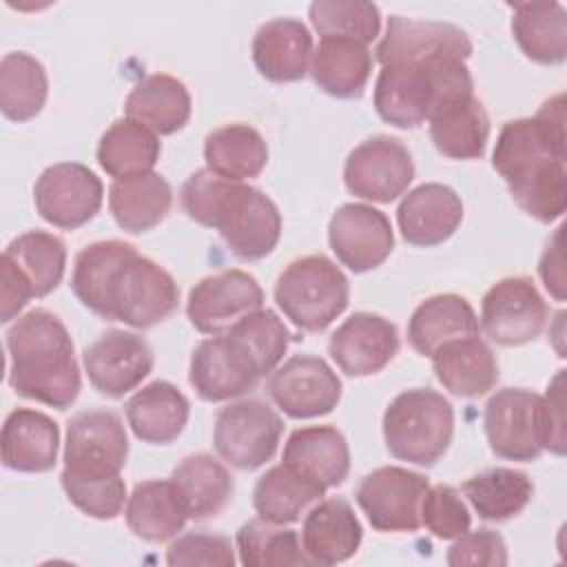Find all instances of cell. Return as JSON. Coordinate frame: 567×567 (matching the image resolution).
Listing matches in <instances>:
<instances>
[{"label": "cell", "mask_w": 567, "mask_h": 567, "mask_svg": "<svg viewBox=\"0 0 567 567\" xmlns=\"http://www.w3.org/2000/svg\"><path fill=\"white\" fill-rule=\"evenodd\" d=\"M281 432L284 421L266 401L241 399L217 412L213 445L221 461L250 472L275 456Z\"/></svg>", "instance_id": "9c48e42d"}, {"label": "cell", "mask_w": 567, "mask_h": 567, "mask_svg": "<svg viewBox=\"0 0 567 567\" xmlns=\"http://www.w3.org/2000/svg\"><path fill=\"white\" fill-rule=\"evenodd\" d=\"M2 463L13 472H49L58 461L60 427L40 410L16 408L7 414L2 434Z\"/></svg>", "instance_id": "484cf974"}, {"label": "cell", "mask_w": 567, "mask_h": 567, "mask_svg": "<svg viewBox=\"0 0 567 567\" xmlns=\"http://www.w3.org/2000/svg\"><path fill=\"white\" fill-rule=\"evenodd\" d=\"M133 434L151 445L173 443L186 427L190 403L173 383L153 381L137 390L124 405Z\"/></svg>", "instance_id": "f546056e"}, {"label": "cell", "mask_w": 567, "mask_h": 567, "mask_svg": "<svg viewBox=\"0 0 567 567\" xmlns=\"http://www.w3.org/2000/svg\"><path fill=\"white\" fill-rule=\"evenodd\" d=\"M492 166L505 179L514 202L529 217L551 224L565 213V157L543 142L532 117L503 124L492 153Z\"/></svg>", "instance_id": "3957f363"}, {"label": "cell", "mask_w": 567, "mask_h": 567, "mask_svg": "<svg viewBox=\"0 0 567 567\" xmlns=\"http://www.w3.org/2000/svg\"><path fill=\"white\" fill-rule=\"evenodd\" d=\"M463 221V202L445 184L430 182L403 195L396 208L401 237L421 248L447 241Z\"/></svg>", "instance_id": "7402d4cb"}, {"label": "cell", "mask_w": 567, "mask_h": 567, "mask_svg": "<svg viewBox=\"0 0 567 567\" xmlns=\"http://www.w3.org/2000/svg\"><path fill=\"white\" fill-rule=\"evenodd\" d=\"M0 321L9 323L29 303V299L35 297V292L22 270L4 255L0 264Z\"/></svg>", "instance_id": "f5cc1de1"}, {"label": "cell", "mask_w": 567, "mask_h": 567, "mask_svg": "<svg viewBox=\"0 0 567 567\" xmlns=\"http://www.w3.org/2000/svg\"><path fill=\"white\" fill-rule=\"evenodd\" d=\"M266 390L290 419H315L337 408L341 379L321 357L295 354L270 372Z\"/></svg>", "instance_id": "9a60e30c"}, {"label": "cell", "mask_w": 567, "mask_h": 567, "mask_svg": "<svg viewBox=\"0 0 567 567\" xmlns=\"http://www.w3.org/2000/svg\"><path fill=\"white\" fill-rule=\"evenodd\" d=\"M162 153L157 135L144 124L122 117L115 120L97 142V164L113 179L151 173Z\"/></svg>", "instance_id": "f35d334b"}, {"label": "cell", "mask_w": 567, "mask_h": 567, "mask_svg": "<svg viewBox=\"0 0 567 567\" xmlns=\"http://www.w3.org/2000/svg\"><path fill=\"white\" fill-rule=\"evenodd\" d=\"M414 179V162L408 146L390 135H374L354 146L343 164L346 188L361 199L390 204Z\"/></svg>", "instance_id": "30bf717a"}, {"label": "cell", "mask_w": 567, "mask_h": 567, "mask_svg": "<svg viewBox=\"0 0 567 567\" xmlns=\"http://www.w3.org/2000/svg\"><path fill=\"white\" fill-rule=\"evenodd\" d=\"M427 489L423 474L383 465L361 478L354 498L377 532H416Z\"/></svg>", "instance_id": "8fae6325"}, {"label": "cell", "mask_w": 567, "mask_h": 567, "mask_svg": "<svg viewBox=\"0 0 567 567\" xmlns=\"http://www.w3.org/2000/svg\"><path fill=\"white\" fill-rule=\"evenodd\" d=\"M308 73L323 93L339 100H354L361 97L368 86L372 55L363 42L350 38H321Z\"/></svg>", "instance_id": "4dcf8cb0"}, {"label": "cell", "mask_w": 567, "mask_h": 567, "mask_svg": "<svg viewBox=\"0 0 567 567\" xmlns=\"http://www.w3.org/2000/svg\"><path fill=\"white\" fill-rule=\"evenodd\" d=\"M250 51L257 71L266 80L284 84L306 78L315 44L308 27L301 20L275 18L255 31Z\"/></svg>", "instance_id": "603a6c76"}, {"label": "cell", "mask_w": 567, "mask_h": 567, "mask_svg": "<svg viewBox=\"0 0 567 567\" xmlns=\"http://www.w3.org/2000/svg\"><path fill=\"white\" fill-rule=\"evenodd\" d=\"M481 332L470 301L454 292L432 295L421 301L408 321V341L421 357H432L443 343Z\"/></svg>", "instance_id": "f1b7e54d"}, {"label": "cell", "mask_w": 567, "mask_h": 567, "mask_svg": "<svg viewBox=\"0 0 567 567\" xmlns=\"http://www.w3.org/2000/svg\"><path fill=\"white\" fill-rule=\"evenodd\" d=\"M532 120H534V126L540 133L543 142L554 153L567 157V153H565V95L556 93L554 97L545 100Z\"/></svg>", "instance_id": "db71d44e"}, {"label": "cell", "mask_w": 567, "mask_h": 567, "mask_svg": "<svg viewBox=\"0 0 567 567\" xmlns=\"http://www.w3.org/2000/svg\"><path fill=\"white\" fill-rule=\"evenodd\" d=\"M430 359L439 383L461 399L483 396L498 381L496 354L478 334L447 341Z\"/></svg>", "instance_id": "4316f807"}, {"label": "cell", "mask_w": 567, "mask_h": 567, "mask_svg": "<svg viewBox=\"0 0 567 567\" xmlns=\"http://www.w3.org/2000/svg\"><path fill=\"white\" fill-rule=\"evenodd\" d=\"M328 352L348 377H370L399 352V330L381 315L354 312L330 334Z\"/></svg>", "instance_id": "44dd1931"}, {"label": "cell", "mask_w": 567, "mask_h": 567, "mask_svg": "<svg viewBox=\"0 0 567 567\" xmlns=\"http://www.w3.org/2000/svg\"><path fill=\"white\" fill-rule=\"evenodd\" d=\"M427 122L432 144L441 155L450 159L483 157L489 140V115L474 93L445 102Z\"/></svg>", "instance_id": "83f0119b"}, {"label": "cell", "mask_w": 567, "mask_h": 567, "mask_svg": "<svg viewBox=\"0 0 567 567\" xmlns=\"http://www.w3.org/2000/svg\"><path fill=\"white\" fill-rule=\"evenodd\" d=\"M279 310L303 332L326 330L350 301V281L326 255L290 261L275 284Z\"/></svg>", "instance_id": "8992f818"}, {"label": "cell", "mask_w": 567, "mask_h": 567, "mask_svg": "<svg viewBox=\"0 0 567 567\" xmlns=\"http://www.w3.org/2000/svg\"><path fill=\"white\" fill-rule=\"evenodd\" d=\"M538 434L543 452L565 454V370L556 372L538 399Z\"/></svg>", "instance_id": "816d5d0a"}, {"label": "cell", "mask_w": 567, "mask_h": 567, "mask_svg": "<svg viewBox=\"0 0 567 567\" xmlns=\"http://www.w3.org/2000/svg\"><path fill=\"white\" fill-rule=\"evenodd\" d=\"M470 509L456 487L439 483L425 492L421 503V525H425L432 536L454 540L470 529Z\"/></svg>", "instance_id": "7dc6e473"}, {"label": "cell", "mask_w": 567, "mask_h": 567, "mask_svg": "<svg viewBox=\"0 0 567 567\" xmlns=\"http://www.w3.org/2000/svg\"><path fill=\"white\" fill-rule=\"evenodd\" d=\"M177 301L179 288L173 275L151 257L135 252L113 275L106 290L104 321H122L144 330L168 319Z\"/></svg>", "instance_id": "52a82bcc"}, {"label": "cell", "mask_w": 567, "mask_h": 567, "mask_svg": "<svg viewBox=\"0 0 567 567\" xmlns=\"http://www.w3.org/2000/svg\"><path fill=\"white\" fill-rule=\"evenodd\" d=\"M171 483L182 496L188 518L195 520L217 516L228 505L235 489L226 465L204 452L182 458L171 472Z\"/></svg>", "instance_id": "d590c367"}, {"label": "cell", "mask_w": 567, "mask_h": 567, "mask_svg": "<svg viewBox=\"0 0 567 567\" xmlns=\"http://www.w3.org/2000/svg\"><path fill=\"white\" fill-rule=\"evenodd\" d=\"M261 379L250 354L226 332L204 339L190 357L188 381L208 403L246 394Z\"/></svg>", "instance_id": "ffe728a7"}, {"label": "cell", "mask_w": 567, "mask_h": 567, "mask_svg": "<svg viewBox=\"0 0 567 567\" xmlns=\"http://www.w3.org/2000/svg\"><path fill=\"white\" fill-rule=\"evenodd\" d=\"M540 279L556 301L565 299V268H563V226L551 235L538 266Z\"/></svg>", "instance_id": "11a10c76"}, {"label": "cell", "mask_w": 567, "mask_h": 567, "mask_svg": "<svg viewBox=\"0 0 567 567\" xmlns=\"http://www.w3.org/2000/svg\"><path fill=\"white\" fill-rule=\"evenodd\" d=\"M91 385L111 399L135 390L153 370V350L144 337L109 330L82 352Z\"/></svg>", "instance_id": "d6986e66"}, {"label": "cell", "mask_w": 567, "mask_h": 567, "mask_svg": "<svg viewBox=\"0 0 567 567\" xmlns=\"http://www.w3.org/2000/svg\"><path fill=\"white\" fill-rule=\"evenodd\" d=\"M547 321V303L532 277L498 279L481 301V328L498 346L534 341Z\"/></svg>", "instance_id": "4fadbf2b"}, {"label": "cell", "mask_w": 567, "mask_h": 567, "mask_svg": "<svg viewBox=\"0 0 567 567\" xmlns=\"http://www.w3.org/2000/svg\"><path fill=\"white\" fill-rule=\"evenodd\" d=\"M128 458V436L113 410H86L66 423L60 476L106 481L120 476Z\"/></svg>", "instance_id": "ba28073f"}, {"label": "cell", "mask_w": 567, "mask_h": 567, "mask_svg": "<svg viewBox=\"0 0 567 567\" xmlns=\"http://www.w3.org/2000/svg\"><path fill=\"white\" fill-rule=\"evenodd\" d=\"M135 252V246L122 239L93 241L84 246L75 255L71 275V290L82 301V306L104 319L106 290L113 281V275Z\"/></svg>", "instance_id": "60d3db41"}, {"label": "cell", "mask_w": 567, "mask_h": 567, "mask_svg": "<svg viewBox=\"0 0 567 567\" xmlns=\"http://www.w3.org/2000/svg\"><path fill=\"white\" fill-rule=\"evenodd\" d=\"M512 35L518 49L538 64H563L567 58V13L560 2H514Z\"/></svg>", "instance_id": "e575fe53"}, {"label": "cell", "mask_w": 567, "mask_h": 567, "mask_svg": "<svg viewBox=\"0 0 567 567\" xmlns=\"http://www.w3.org/2000/svg\"><path fill=\"white\" fill-rule=\"evenodd\" d=\"M470 93H474V80L463 60L394 62L381 66L377 75L374 109L396 128H416L439 106Z\"/></svg>", "instance_id": "277c9868"}, {"label": "cell", "mask_w": 567, "mask_h": 567, "mask_svg": "<svg viewBox=\"0 0 567 567\" xmlns=\"http://www.w3.org/2000/svg\"><path fill=\"white\" fill-rule=\"evenodd\" d=\"M447 565H489L501 567L507 565V545L503 536L494 529H476L465 532L463 536L454 538V545L447 549Z\"/></svg>", "instance_id": "f907efd6"}, {"label": "cell", "mask_w": 567, "mask_h": 567, "mask_svg": "<svg viewBox=\"0 0 567 567\" xmlns=\"http://www.w3.org/2000/svg\"><path fill=\"white\" fill-rule=\"evenodd\" d=\"M206 168L219 177L244 182L257 177L268 164V146L250 124H226L204 140Z\"/></svg>", "instance_id": "8d00e7d4"}, {"label": "cell", "mask_w": 567, "mask_h": 567, "mask_svg": "<svg viewBox=\"0 0 567 567\" xmlns=\"http://www.w3.org/2000/svg\"><path fill=\"white\" fill-rule=\"evenodd\" d=\"M328 241L337 259L352 272L379 268L394 248V233L385 213L368 204L339 206L328 224Z\"/></svg>", "instance_id": "ac0fdd59"}, {"label": "cell", "mask_w": 567, "mask_h": 567, "mask_svg": "<svg viewBox=\"0 0 567 567\" xmlns=\"http://www.w3.org/2000/svg\"><path fill=\"white\" fill-rule=\"evenodd\" d=\"M363 529L352 505L341 496L321 498L303 518L301 545L312 565H337L352 558Z\"/></svg>", "instance_id": "cb8c5ba5"}, {"label": "cell", "mask_w": 567, "mask_h": 567, "mask_svg": "<svg viewBox=\"0 0 567 567\" xmlns=\"http://www.w3.org/2000/svg\"><path fill=\"white\" fill-rule=\"evenodd\" d=\"M308 16L321 38H350L368 44L381 29L379 7L365 0H317Z\"/></svg>", "instance_id": "f6af8a7d"}, {"label": "cell", "mask_w": 567, "mask_h": 567, "mask_svg": "<svg viewBox=\"0 0 567 567\" xmlns=\"http://www.w3.org/2000/svg\"><path fill=\"white\" fill-rule=\"evenodd\" d=\"M472 40L467 33L441 20H414L405 16H390L385 35L377 44V60L381 66L394 62L430 64L443 60H467L472 55Z\"/></svg>", "instance_id": "2e32d148"}, {"label": "cell", "mask_w": 567, "mask_h": 567, "mask_svg": "<svg viewBox=\"0 0 567 567\" xmlns=\"http://www.w3.org/2000/svg\"><path fill=\"white\" fill-rule=\"evenodd\" d=\"M179 204L193 221L215 228L241 261H259L279 244L281 213L255 186L199 168L182 184Z\"/></svg>", "instance_id": "6da1fadb"}, {"label": "cell", "mask_w": 567, "mask_h": 567, "mask_svg": "<svg viewBox=\"0 0 567 567\" xmlns=\"http://www.w3.org/2000/svg\"><path fill=\"white\" fill-rule=\"evenodd\" d=\"M124 516L128 529L146 543L171 540L188 520V512L171 478L137 483L126 498Z\"/></svg>", "instance_id": "d6a6232c"}, {"label": "cell", "mask_w": 567, "mask_h": 567, "mask_svg": "<svg viewBox=\"0 0 567 567\" xmlns=\"http://www.w3.org/2000/svg\"><path fill=\"white\" fill-rule=\"evenodd\" d=\"M326 494V487L303 478L279 463L261 474L252 489V507L259 518L275 525L297 523Z\"/></svg>", "instance_id": "74e56055"}, {"label": "cell", "mask_w": 567, "mask_h": 567, "mask_svg": "<svg viewBox=\"0 0 567 567\" xmlns=\"http://www.w3.org/2000/svg\"><path fill=\"white\" fill-rule=\"evenodd\" d=\"M9 385L16 394L66 410L75 403L82 379L73 339L62 319L44 308L29 310L7 330Z\"/></svg>", "instance_id": "7a4b0ae2"}, {"label": "cell", "mask_w": 567, "mask_h": 567, "mask_svg": "<svg viewBox=\"0 0 567 567\" xmlns=\"http://www.w3.org/2000/svg\"><path fill=\"white\" fill-rule=\"evenodd\" d=\"M173 206L171 184L159 173H144L113 179L109 188V210L115 224L133 235L155 228Z\"/></svg>", "instance_id": "836d02e7"}, {"label": "cell", "mask_w": 567, "mask_h": 567, "mask_svg": "<svg viewBox=\"0 0 567 567\" xmlns=\"http://www.w3.org/2000/svg\"><path fill=\"white\" fill-rule=\"evenodd\" d=\"M102 197L100 177L80 162L53 164L33 184L35 210L44 221L64 230L89 224L97 215Z\"/></svg>", "instance_id": "7c38bea8"}, {"label": "cell", "mask_w": 567, "mask_h": 567, "mask_svg": "<svg viewBox=\"0 0 567 567\" xmlns=\"http://www.w3.org/2000/svg\"><path fill=\"white\" fill-rule=\"evenodd\" d=\"M264 308V290L252 275L239 268L199 279L186 301V315L195 330L224 334L246 315Z\"/></svg>", "instance_id": "5bb4252c"}, {"label": "cell", "mask_w": 567, "mask_h": 567, "mask_svg": "<svg viewBox=\"0 0 567 567\" xmlns=\"http://www.w3.org/2000/svg\"><path fill=\"white\" fill-rule=\"evenodd\" d=\"M66 498L86 516L97 520L115 518L126 503V485L122 476L106 481H80L71 476H60Z\"/></svg>", "instance_id": "c3c4849f"}, {"label": "cell", "mask_w": 567, "mask_h": 567, "mask_svg": "<svg viewBox=\"0 0 567 567\" xmlns=\"http://www.w3.org/2000/svg\"><path fill=\"white\" fill-rule=\"evenodd\" d=\"M239 560L246 567L312 565L295 529L252 518L237 532Z\"/></svg>", "instance_id": "ee69618b"}, {"label": "cell", "mask_w": 567, "mask_h": 567, "mask_svg": "<svg viewBox=\"0 0 567 567\" xmlns=\"http://www.w3.org/2000/svg\"><path fill=\"white\" fill-rule=\"evenodd\" d=\"M49 95L47 71L24 51H11L0 62V109L13 122L33 120Z\"/></svg>", "instance_id": "b9f144b4"}, {"label": "cell", "mask_w": 567, "mask_h": 567, "mask_svg": "<svg viewBox=\"0 0 567 567\" xmlns=\"http://www.w3.org/2000/svg\"><path fill=\"white\" fill-rule=\"evenodd\" d=\"M281 463L326 489L339 487L350 472L348 441L334 425L297 427L284 445Z\"/></svg>", "instance_id": "d4e9b609"}, {"label": "cell", "mask_w": 567, "mask_h": 567, "mask_svg": "<svg viewBox=\"0 0 567 567\" xmlns=\"http://www.w3.org/2000/svg\"><path fill=\"white\" fill-rule=\"evenodd\" d=\"M190 93L186 84L168 73H153L140 80L126 102V117L144 124L155 135H173L190 120Z\"/></svg>", "instance_id": "1f68e13d"}, {"label": "cell", "mask_w": 567, "mask_h": 567, "mask_svg": "<svg viewBox=\"0 0 567 567\" xmlns=\"http://www.w3.org/2000/svg\"><path fill=\"white\" fill-rule=\"evenodd\" d=\"M166 563L177 565H235V549L230 538L208 532H188L171 543L166 549Z\"/></svg>", "instance_id": "681fc988"}, {"label": "cell", "mask_w": 567, "mask_h": 567, "mask_svg": "<svg viewBox=\"0 0 567 567\" xmlns=\"http://www.w3.org/2000/svg\"><path fill=\"white\" fill-rule=\"evenodd\" d=\"M226 334L250 354L261 377L270 374L279 365L292 337L286 323L270 308H259L246 315Z\"/></svg>", "instance_id": "bcb514c9"}, {"label": "cell", "mask_w": 567, "mask_h": 567, "mask_svg": "<svg viewBox=\"0 0 567 567\" xmlns=\"http://www.w3.org/2000/svg\"><path fill=\"white\" fill-rule=\"evenodd\" d=\"M540 394L525 388H501L485 403L483 427L489 450L505 461H536L543 454L538 434Z\"/></svg>", "instance_id": "e0dca14e"}, {"label": "cell", "mask_w": 567, "mask_h": 567, "mask_svg": "<svg viewBox=\"0 0 567 567\" xmlns=\"http://www.w3.org/2000/svg\"><path fill=\"white\" fill-rule=\"evenodd\" d=\"M463 494L483 520L503 523L518 516L534 496L532 478L514 467H489L463 483Z\"/></svg>", "instance_id": "ab89813d"}, {"label": "cell", "mask_w": 567, "mask_h": 567, "mask_svg": "<svg viewBox=\"0 0 567 567\" xmlns=\"http://www.w3.org/2000/svg\"><path fill=\"white\" fill-rule=\"evenodd\" d=\"M452 436V403L432 388L405 390L383 412L385 447L399 461L432 467L447 452Z\"/></svg>", "instance_id": "5b68a950"}, {"label": "cell", "mask_w": 567, "mask_h": 567, "mask_svg": "<svg viewBox=\"0 0 567 567\" xmlns=\"http://www.w3.org/2000/svg\"><path fill=\"white\" fill-rule=\"evenodd\" d=\"M2 255L22 270L33 286L35 297H47L53 292L64 277L66 246L53 233L27 230L11 239Z\"/></svg>", "instance_id": "7bdbcfd3"}]
</instances>
